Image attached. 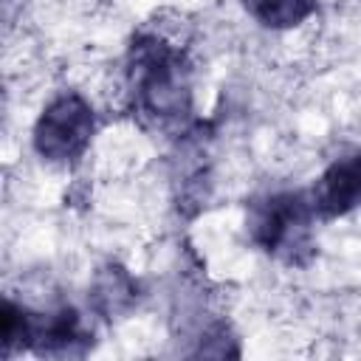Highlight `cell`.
<instances>
[{"instance_id": "3", "label": "cell", "mask_w": 361, "mask_h": 361, "mask_svg": "<svg viewBox=\"0 0 361 361\" xmlns=\"http://www.w3.org/2000/svg\"><path fill=\"white\" fill-rule=\"evenodd\" d=\"M96 130V113L90 102L73 90L48 102L34 124V149L42 161L71 164L85 155Z\"/></svg>"}, {"instance_id": "2", "label": "cell", "mask_w": 361, "mask_h": 361, "mask_svg": "<svg viewBox=\"0 0 361 361\" xmlns=\"http://www.w3.org/2000/svg\"><path fill=\"white\" fill-rule=\"evenodd\" d=\"M313 223H316L313 200L299 192L268 195L265 200H257L248 214L251 240L262 251L288 262H302L305 254H310Z\"/></svg>"}, {"instance_id": "5", "label": "cell", "mask_w": 361, "mask_h": 361, "mask_svg": "<svg viewBox=\"0 0 361 361\" xmlns=\"http://www.w3.org/2000/svg\"><path fill=\"white\" fill-rule=\"evenodd\" d=\"M243 8L265 28H293L307 20L316 0H240Z\"/></svg>"}, {"instance_id": "4", "label": "cell", "mask_w": 361, "mask_h": 361, "mask_svg": "<svg viewBox=\"0 0 361 361\" xmlns=\"http://www.w3.org/2000/svg\"><path fill=\"white\" fill-rule=\"evenodd\" d=\"M316 217H341L361 206V155L338 158L313 189Z\"/></svg>"}, {"instance_id": "1", "label": "cell", "mask_w": 361, "mask_h": 361, "mask_svg": "<svg viewBox=\"0 0 361 361\" xmlns=\"http://www.w3.org/2000/svg\"><path fill=\"white\" fill-rule=\"evenodd\" d=\"M127 93L141 118L161 127L180 121L192 110L186 54L161 37H138L130 48Z\"/></svg>"}, {"instance_id": "6", "label": "cell", "mask_w": 361, "mask_h": 361, "mask_svg": "<svg viewBox=\"0 0 361 361\" xmlns=\"http://www.w3.org/2000/svg\"><path fill=\"white\" fill-rule=\"evenodd\" d=\"M93 302L102 313H121L127 310L133 302H135V282L127 276L124 268L113 265V268H104L99 276H96V285H93Z\"/></svg>"}]
</instances>
